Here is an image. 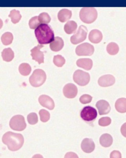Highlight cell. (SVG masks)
I'll list each match as a JSON object with an SVG mask.
<instances>
[{"label": "cell", "instance_id": "6da1fadb", "mask_svg": "<svg viewBox=\"0 0 126 158\" xmlns=\"http://www.w3.org/2000/svg\"><path fill=\"white\" fill-rule=\"evenodd\" d=\"M37 41L41 45L49 44L54 40V31L47 24H40L35 30Z\"/></svg>", "mask_w": 126, "mask_h": 158}, {"label": "cell", "instance_id": "7a4b0ae2", "mask_svg": "<svg viewBox=\"0 0 126 158\" xmlns=\"http://www.w3.org/2000/svg\"><path fill=\"white\" fill-rule=\"evenodd\" d=\"M2 140L3 143L8 146L9 149L12 151H16L21 149L24 142L22 135L12 132L5 133Z\"/></svg>", "mask_w": 126, "mask_h": 158}, {"label": "cell", "instance_id": "3957f363", "mask_svg": "<svg viewBox=\"0 0 126 158\" xmlns=\"http://www.w3.org/2000/svg\"><path fill=\"white\" fill-rule=\"evenodd\" d=\"M81 21L86 24H91L96 20L97 17L96 10L93 7H85L80 11Z\"/></svg>", "mask_w": 126, "mask_h": 158}, {"label": "cell", "instance_id": "277c9868", "mask_svg": "<svg viewBox=\"0 0 126 158\" xmlns=\"http://www.w3.org/2000/svg\"><path fill=\"white\" fill-rule=\"evenodd\" d=\"M46 79V75L42 69H36L29 78L30 84L34 87H38L43 85Z\"/></svg>", "mask_w": 126, "mask_h": 158}, {"label": "cell", "instance_id": "5b68a950", "mask_svg": "<svg viewBox=\"0 0 126 158\" xmlns=\"http://www.w3.org/2000/svg\"><path fill=\"white\" fill-rule=\"evenodd\" d=\"M10 126L13 130L22 131L26 127L25 118L22 115H16L13 116L10 120Z\"/></svg>", "mask_w": 126, "mask_h": 158}, {"label": "cell", "instance_id": "8992f818", "mask_svg": "<svg viewBox=\"0 0 126 158\" xmlns=\"http://www.w3.org/2000/svg\"><path fill=\"white\" fill-rule=\"evenodd\" d=\"M88 29L86 27L81 25L76 34L71 37V42L73 45H77L84 41L87 37Z\"/></svg>", "mask_w": 126, "mask_h": 158}, {"label": "cell", "instance_id": "52a82bcc", "mask_svg": "<svg viewBox=\"0 0 126 158\" xmlns=\"http://www.w3.org/2000/svg\"><path fill=\"white\" fill-rule=\"evenodd\" d=\"M97 113L96 110L90 106L85 107L81 112V116L84 121L86 122H93L96 119Z\"/></svg>", "mask_w": 126, "mask_h": 158}, {"label": "cell", "instance_id": "ba28073f", "mask_svg": "<svg viewBox=\"0 0 126 158\" xmlns=\"http://www.w3.org/2000/svg\"><path fill=\"white\" fill-rule=\"evenodd\" d=\"M74 82L79 85H86L90 82V76L88 73L81 70H78L74 72L73 75Z\"/></svg>", "mask_w": 126, "mask_h": 158}, {"label": "cell", "instance_id": "9c48e42d", "mask_svg": "<svg viewBox=\"0 0 126 158\" xmlns=\"http://www.w3.org/2000/svg\"><path fill=\"white\" fill-rule=\"evenodd\" d=\"M94 52V48L88 43H84L77 46L75 52L78 56H91Z\"/></svg>", "mask_w": 126, "mask_h": 158}, {"label": "cell", "instance_id": "30bf717a", "mask_svg": "<svg viewBox=\"0 0 126 158\" xmlns=\"http://www.w3.org/2000/svg\"><path fill=\"white\" fill-rule=\"evenodd\" d=\"M43 47V45H38L31 50V56H32L33 60L38 62L39 64L44 63V52L40 51V49Z\"/></svg>", "mask_w": 126, "mask_h": 158}, {"label": "cell", "instance_id": "8fae6325", "mask_svg": "<svg viewBox=\"0 0 126 158\" xmlns=\"http://www.w3.org/2000/svg\"><path fill=\"white\" fill-rule=\"evenodd\" d=\"M63 93L64 96L68 98H73L77 96L78 89L73 84H67L63 88Z\"/></svg>", "mask_w": 126, "mask_h": 158}, {"label": "cell", "instance_id": "7c38bea8", "mask_svg": "<svg viewBox=\"0 0 126 158\" xmlns=\"http://www.w3.org/2000/svg\"><path fill=\"white\" fill-rule=\"evenodd\" d=\"M116 82L115 77L111 75H105L101 77L98 80V85L103 87L113 85Z\"/></svg>", "mask_w": 126, "mask_h": 158}, {"label": "cell", "instance_id": "4fadbf2b", "mask_svg": "<svg viewBox=\"0 0 126 158\" xmlns=\"http://www.w3.org/2000/svg\"><path fill=\"white\" fill-rule=\"evenodd\" d=\"M100 115H104L109 113L111 108L109 103L106 101L101 100L96 102V104Z\"/></svg>", "mask_w": 126, "mask_h": 158}, {"label": "cell", "instance_id": "5bb4252c", "mask_svg": "<svg viewBox=\"0 0 126 158\" xmlns=\"http://www.w3.org/2000/svg\"><path fill=\"white\" fill-rule=\"evenodd\" d=\"M40 104L43 107L52 110L55 107V103L52 98L47 95H43L40 96L38 99Z\"/></svg>", "mask_w": 126, "mask_h": 158}, {"label": "cell", "instance_id": "9a60e30c", "mask_svg": "<svg viewBox=\"0 0 126 158\" xmlns=\"http://www.w3.org/2000/svg\"><path fill=\"white\" fill-rule=\"evenodd\" d=\"M82 150L86 153H91L94 150L95 145L93 139L85 138L83 140L81 144Z\"/></svg>", "mask_w": 126, "mask_h": 158}, {"label": "cell", "instance_id": "2e32d148", "mask_svg": "<svg viewBox=\"0 0 126 158\" xmlns=\"http://www.w3.org/2000/svg\"><path fill=\"white\" fill-rule=\"evenodd\" d=\"M89 40L94 44H98L103 39L102 32L97 29H93L90 32L88 36Z\"/></svg>", "mask_w": 126, "mask_h": 158}, {"label": "cell", "instance_id": "e0dca14e", "mask_svg": "<svg viewBox=\"0 0 126 158\" xmlns=\"http://www.w3.org/2000/svg\"><path fill=\"white\" fill-rule=\"evenodd\" d=\"M49 47L52 51H60L64 47V41L61 38L56 37L54 40L50 43Z\"/></svg>", "mask_w": 126, "mask_h": 158}, {"label": "cell", "instance_id": "ac0fdd59", "mask_svg": "<svg viewBox=\"0 0 126 158\" xmlns=\"http://www.w3.org/2000/svg\"><path fill=\"white\" fill-rule=\"evenodd\" d=\"M76 64L78 67L89 71L93 67V62L90 59H80L77 61Z\"/></svg>", "mask_w": 126, "mask_h": 158}, {"label": "cell", "instance_id": "d6986e66", "mask_svg": "<svg viewBox=\"0 0 126 158\" xmlns=\"http://www.w3.org/2000/svg\"><path fill=\"white\" fill-rule=\"evenodd\" d=\"M72 15L71 11L68 9H62L58 14V19L61 23H65L70 19Z\"/></svg>", "mask_w": 126, "mask_h": 158}, {"label": "cell", "instance_id": "ffe728a7", "mask_svg": "<svg viewBox=\"0 0 126 158\" xmlns=\"http://www.w3.org/2000/svg\"><path fill=\"white\" fill-rule=\"evenodd\" d=\"M99 141L101 146L104 148H108L112 145L113 143V138L109 134H103L100 137Z\"/></svg>", "mask_w": 126, "mask_h": 158}, {"label": "cell", "instance_id": "44dd1931", "mask_svg": "<svg viewBox=\"0 0 126 158\" xmlns=\"http://www.w3.org/2000/svg\"><path fill=\"white\" fill-rule=\"evenodd\" d=\"M77 24L73 21H68L64 26V29L65 32L68 35L74 34L77 30Z\"/></svg>", "mask_w": 126, "mask_h": 158}, {"label": "cell", "instance_id": "7402d4cb", "mask_svg": "<svg viewBox=\"0 0 126 158\" xmlns=\"http://www.w3.org/2000/svg\"><path fill=\"white\" fill-rule=\"evenodd\" d=\"M115 108L118 112L124 113L126 112V98H120L116 101Z\"/></svg>", "mask_w": 126, "mask_h": 158}, {"label": "cell", "instance_id": "603a6c76", "mask_svg": "<svg viewBox=\"0 0 126 158\" xmlns=\"http://www.w3.org/2000/svg\"><path fill=\"white\" fill-rule=\"evenodd\" d=\"M2 56L3 60L6 62H10L14 58V52L10 48H5L2 52Z\"/></svg>", "mask_w": 126, "mask_h": 158}, {"label": "cell", "instance_id": "cb8c5ba5", "mask_svg": "<svg viewBox=\"0 0 126 158\" xmlns=\"http://www.w3.org/2000/svg\"><path fill=\"white\" fill-rule=\"evenodd\" d=\"M107 52L111 55H115L117 54L119 51V47L116 43L110 42L107 46Z\"/></svg>", "mask_w": 126, "mask_h": 158}, {"label": "cell", "instance_id": "d4e9b609", "mask_svg": "<svg viewBox=\"0 0 126 158\" xmlns=\"http://www.w3.org/2000/svg\"><path fill=\"white\" fill-rule=\"evenodd\" d=\"M13 39V35L10 32H6L2 36V42L5 46L10 45L12 43Z\"/></svg>", "mask_w": 126, "mask_h": 158}, {"label": "cell", "instance_id": "484cf974", "mask_svg": "<svg viewBox=\"0 0 126 158\" xmlns=\"http://www.w3.org/2000/svg\"><path fill=\"white\" fill-rule=\"evenodd\" d=\"M19 70L22 75L26 76L30 74L32 68L28 64L22 63L19 66Z\"/></svg>", "mask_w": 126, "mask_h": 158}, {"label": "cell", "instance_id": "4316f807", "mask_svg": "<svg viewBox=\"0 0 126 158\" xmlns=\"http://www.w3.org/2000/svg\"><path fill=\"white\" fill-rule=\"evenodd\" d=\"M9 17L11 19V22L12 23L14 24H16L20 22L22 16L19 11L13 10L11 11Z\"/></svg>", "mask_w": 126, "mask_h": 158}, {"label": "cell", "instance_id": "83f0119b", "mask_svg": "<svg viewBox=\"0 0 126 158\" xmlns=\"http://www.w3.org/2000/svg\"><path fill=\"white\" fill-rule=\"evenodd\" d=\"M54 64L57 67H62L65 63V60L61 55H57L54 56L53 59Z\"/></svg>", "mask_w": 126, "mask_h": 158}, {"label": "cell", "instance_id": "f1b7e54d", "mask_svg": "<svg viewBox=\"0 0 126 158\" xmlns=\"http://www.w3.org/2000/svg\"><path fill=\"white\" fill-rule=\"evenodd\" d=\"M38 19L41 23L48 24L51 21L49 15L45 12L40 14L38 16Z\"/></svg>", "mask_w": 126, "mask_h": 158}, {"label": "cell", "instance_id": "f546056e", "mask_svg": "<svg viewBox=\"0 0 126 158\" xmlns=\"http://www.w3.org/2000/svg\"><path fill=\"white\" fill-rule=\"evenodd\" d=\"M40 23H41L39 22L38 16H34L30 19L29 25L31 29H36L40 25Z\"/></svg>", "mask_w": 126, "mask_h": 158}, {"label": "cell", "instance_id": "4dcf8cb0", "mask_svg": "<svg viewBox=\"0 0 126 158\" xmlns=\"http://www.w3.org/2000/svg\"><path fill=\"white\" fill-rule=\"evenodd\" d=\"M40 120L43 123L48 122L50 119V114L46 110H41L39 111Z\"/></svg>", "mask_w": 126, "mask_h": 158}, {"label": "cell", "instance_id": "1f68e13d", "mask_svg": "<svg viewBox=\"0 0 126 158\" xmlns=\"http://www.w3.org/2000/svg\"><path fill=\"white\" fill-rule=\"evenodd\" d=\"M27 121L31 125H34L38 122V117L35 113H31L27 116Z\"/></svg>", "mask_w": 126, "mask_h": 158}, {"label": "cell", "instance_id": "d6a6232c", "mask_svg": "<svg viewBox=\"0 0 126 158\" xmlns=\"http://www.w3.org/2000/svg\"><path fill=\"white\" fill-rule=\"evenodd\" d=\"M111 123V119L108 117H102L98 121V124L101 126L105 127L109 125Z\"/></svg>", "mask_w": 126, "mask_h": 158}, {"label": "cell", "instance_id": "836d02e7", "mask_svg": "<svg viewBox=\"0 0 126 158\" xmlns=\"http://www.w3.org/2000/svg\"><path fill=\"white\" fill-rule=\"evenodd\" d=\"M92 99H93V97L92 96L87 94H85L80 98V101L82 104H86V103L91 102Z\"/></svg>", "mask_w": 126, "mask_h": 158}, {"label": "cell", "instance_id": "e575fe53", "mask_svg": "<svg viewBox=\"0 0 126 158\" xmlns=\"http://www.w3.org/2000/svg\"><path fill=\"white\" fill-rule=\"evenodd\" d=\"M110 157L111 158H121V153L118 151H113L110 153Z\"/></svg>", "mask_w": 126, "mask_h": 158}, {"label": "cell", "instance_id": "d590c367", "mask_svg": "<svg viewBox=\"0 0 126 158\" xmlns=\"http://www.w3.org/2000/svg\"><path fill=\"white\" fill-rule=\"evenodd\" d=\"M120 132L122 135L126 138V123L122 125L120 128Z\"/></svg>", "mask_w": 126, "mask_h": 158}, {"label": "cell", "instance_id": "8d00e7d4", "mask_svg": "<svg viewBox=\"0 0 126 158\" xmlns=\"http://www.w3.org/2000/svg\"><path fill=\"white\" fill-rule=\"evenodd\" d=\"M74 157L78 158V156L75 153L71 152H68L65 156V158H74Z\"/></svg>", "mask_w": 126, "mask_h": 158}]
</instances>
